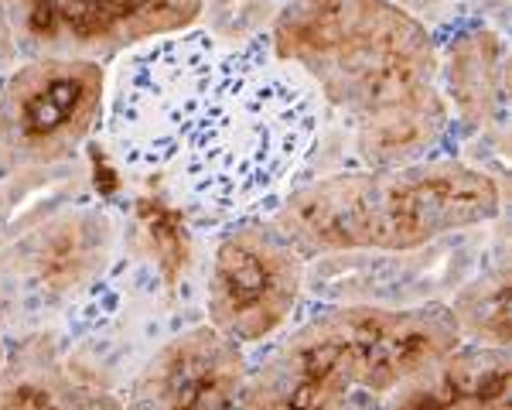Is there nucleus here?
<instances>
[{
    "instance_id": "1",
    "label": "nucleus",
    "mask_w": 512,
    "mask_h": 410,
    "mask_svg": "<svg viewBox=\"0 0 512 410\" xmlns=\"http://www.w3.org/2000/svg\"><path fill=\"white\" fill-rule=\"evenodd\" d=\"M321 127L315 86L267 31L222 41L195 24L110 62L99 141L123 182L185 219L229 226L284 202Z\"/></svg>"
},
{
    "instance_id": "2",
    "label": "nucleus",
    "mask_w": 512,
    "mask_h": 410,
    "mask_svg": "<svg viewBox=\"0 0 512 410\" xmlns=\"http://www.w3.org/2000/svg\"><path fill=\"white\" fill-rule=\"evenodd\" d=\"M270 45L349 123L362 168L434 158L451 127L441 52L396 0H284Z\"/></svg>"
},
{
    "instance_id": "3",
    "label": "nucleus",
    "mask_w": 512,
    "mask_h": 410,
    "mask_svg": "<svg viewBox=\"0 0 512 410\" xmlns=\"http://www.w3.org/2000/svg\"><path fill=\"white\" fill-rule=\"evenodd\" d=\"M458 346L444 301L328 305L250 359L236 410H379L407 376Z\"/></svg>"
},
{
    "instance_id": "4",
    "label": "nucleus",
    "mask_w": 512,
    "mask_h": 410,
    "mask_svg": "<svg viewBox=\"0 0 512 410\" xmlns=\"http://www.w3.org/2000/svg\"><path fill=\"white\" fill-rule=\"evenodd\" d=\"M499 216L502 188L489 171L434 154L297 182L267 219L304 260H315L420 250Z\"/></svg>"
},
{
    "instance_id": "5",
    "label": "nucleus",
    "mask_w": 512,
    "mask_h": 410,
    "mask_svg": "<svg viewBox=\"0 0 512 410\" xmlns=\"http://www.w3.org/2000/svg\"><path fill=\"white\" fill-rule=\"evenodd\" d=\"M120 219L96 199H72L0 243V325L7 339L55 332L113 270Z\"/></svg>"
},
{
    "instance_id": "6",
    "label": "nucleus",
    "mask_w": 512,
    "mask_h": 410,
    "mask_svg": "<svg viewBox=\"0 0 512 410\" xmlns=\"http://www.w3.org/2000/svg\"><path fill=\"white\" fill-rule=\"evenodd\" d=\"M110 65L38 55L0 79V178L76 161L99 137Z\"/></svg>"
},
{
    "instance_id": "7",
    "label": "nucleus",
    "mask_w": 512,
    "mask_h": 410,
    "mask_svg": "<svg viewBox=\"0 0 512 410\" xmlns=\"http://www.w3.org/2000/svg\"><path fill=\"white\" fill-rule=\"evenodd\" d=\"M308 260L267 216L222 226L205 274V318L239 349H267L294 325Z\"/></svg>"
},
{
    "instance_id": "8",
    "label": "nucleus",
    "mask_w": 512,
    "mask_h": 410,
    "mask_svg": "<svg viewBox=\"0 0 512 410\" xmlns=\"http://www.w3.org/2000/svg\"><path fill=\"white\" fill-rule=\"evenodd\" d=\"M21 59L59 55L110 65L144 41L202 21L205 0H4Z\"/></svg>"
},
{
    "instance_id": "9",
    "label": "nucleus",
    "mask_w": 512,
    "mask_h": 410,
    "mask_svg": "<svg viewBox=\"0 0 512 410\" xmlns=\"http://www.w3.org/2000/svg\"><path fill=\"white\" fill-rule=\"evenodd\" d=\"M250 352L195 322L154 346L120 387V410H236Z\"/></svg>"
},
{
    "instance_id": "10",
    "label": "nucleus",
    "mask_w": 512,
    "mask_h": 410,
    "mask_svg": "<svg viewBox=\"0 0 512 410\" xmlns=\"http://www.w3.org/2000/svg\"><path fill=\"white\" fill-rule=\"evenodd\" d=\"M0 410H120V390L82 369L59 332L7 339Z\"/></svg>"
},
{
    "instance_id": "11",
    "label": "nucleus",
    "mask_w": 512,
    "mask_h": 410,
    "mask_svg": "<svg viewBox=\"0 0 512 410\" xmlns=\"http://www.w3.org/2000/svg\"><path fill=\"white\" fill-rule=\"evenodd\" d=\"M509 380V349L461 342L407 376L379 410H509Z\"/></svg>"
},
{
    "instance_id": "12",
    "label": "nucleus",
    "mask_w": 512,
    "mask_h": 410,
    "mask_svg": "<svg viewBox=\"0 0 512 410\" xmlns=\"http://www.w3.org/2000/svg\"><path fill=\"white\" fill-rule=\"evenodd\" d=\"M461 342L509 349V270L495 267L451 301Z\"/></svg>"
},
{
    "instance_id": "13",
    "label": "nucleus",
    "mask_w": 512,
    "mask_h": 410,
    "mask_svg": "<svg viewBox=\"0 0 512 410\" xmlns=\"http://www.w3.org/2000/svg\"><path fill=\"white\" fill-rule=\"evenodd\" d=\"M18 41H14V31H11V18H7V4L0 0V79L18 65Z\"/></svg>"
},
{
    "instance_id": "14",
    "label": "nucleus",
    "mask_w": 512,
    "mask_h": 410,
    "mask_svg": "<svg viewBox=\"0 0 512 410\" xmlns=\"http://www.w3.org/2000/svg\"><path fill=\"white\" fill-rule=\"evenodd\" d=\"M4 359H7V332H4V325H0V366H4Z\"/></svg>"
}]
</instances>
